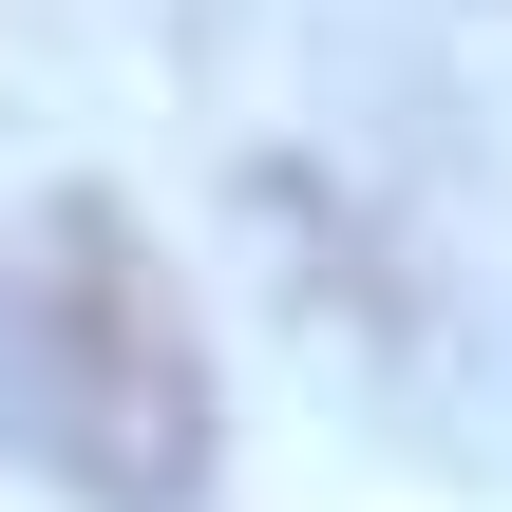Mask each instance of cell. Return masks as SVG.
I'll use <instances>...</instances> for the list:
<instances>
[{"mask_svg":"<svg viewBox=\"0 0 512 512\" xmlns=\"http://www.w3.org/2000/svg\"><path fill=\"white\" fill-rule=\"evenodd\" d=\"M0 418L95 512H171L209 475V342H190L171 266L133 247V209L76 190L0 247Z\"/></svg>","mask_w":512,"mask_h":512,"instance_id":"1","label":"cell"}]
</instances>
